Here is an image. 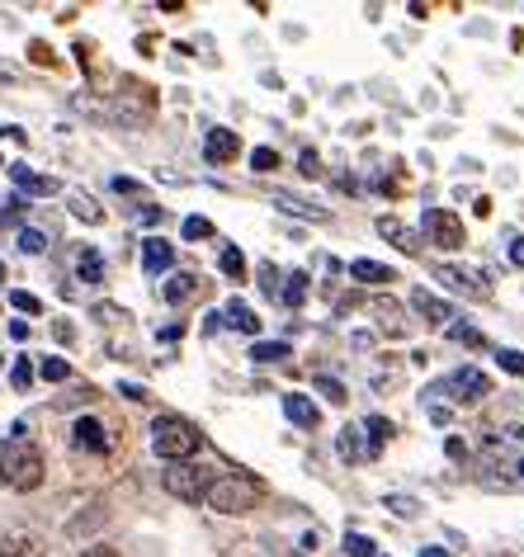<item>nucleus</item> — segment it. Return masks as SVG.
I'll return each mask as SVG.
<instances>
[{"instance_id": "f257e3e1", "label": "nucleus", "mask_w": 524, "mask_h": 557, "mask_svg": "<svg viewBox=\"0 0 524 557\" xmlns=\"http://www.w3.org/2000/svg\"><path fill=\"white\" fill-rule=\"evenodd\" d=\"M0 482H5L10 492H34V486L43 482V454H38V444L10 440L5 449H0Z\"/></svg>"}, {"instance_id": "f03ea898", "label": "nucleus", "mask_w": 524, "mask_h": 557, "mask_svg": "<svg viewBox=\"0 0 524 557\" xmlns=\"http://www.w3.org/2000/svg\"><path fill=\"white\" fill-rule=\"evenodd\" d=\"M199 444H203V435L185 421V416H161V421L151 425V449H157L161 458H171V463H185V458H195Z\"/></svg>"}, {"instance_id": "7ed1b4c3", "label": "nucleus", "mask_w": 524, "mask_h": 557, "mask_svg": "<svg viewBox=\"0 0 524 557\" xmlns=\"http://www.w3.org/2000/svg\"><path fill=\"white\" fill-rule=\"evenodd\" d=\"M209 506L217 515H246V510H255V500H260V482L251 478H213L209 486Z\"/></svg>"}, {"instance_id": "20e7f679", "label": "nucleus", "mask_w": 524, "mask_h": 557, "mask_svg": "<svg viewBox=\"0 0 524 557\" xmlns=\"http://www.w3.org/2000/svg\"><path fill=\"white\" fill-rule=\"evenodd\" d=\"M209 486H213V472H209V468L175 463L171 472H165V492H171V496H180V500H189V506L209 496Z\"/></svg>"}, {"instance_id": "39448f33", "label": "nucleus", "mask_w": 524, "mask_h": 557, "mask_svg": "<svg viewBox=\"0 0 524 557\" xmlns=\"http://www.w3.org/2000/svg\"><path fill=\"white\" fill-rule=\"evenodd\" d=\"M435 278L449 288V294H463V298H477V302H482V298H491V288L482 284L477 274L459 270V264H435Z\"/></svg>"}, {"instance_id": "423d86ee", "label": "nucleus", "mask_w": 524, "mask_h": 557, "mask_svg": "<svg viewBox=\"0 0 524 557\" xmlns=\"http://www.w3.org/2000/svg\"><path fill=\"white\" fill-rule=\"evenodd\" d=\"M425 236H431L435 246H463L459 213H449V208H431V213H425Z\"/></svg>"}, {"instance_id": "0eeeda50", "label": "nucleus", "mask_w": 524, "mask_h": 557, "mask_svg": "<svg viewBox=\"0 0 524 557\" xmlns=\"http://www.w3.org/2000/svg\"><path fill=\"white\" fill-rule=\"evenodd\" d=\"M487 387H491V383H487V373L459 369L449 383H439V387H435V397H439V393H453V401H477V397H487Z\"/></svg>"}, {"instance_id": "6e6552de", "label": "nucleus", "mask_w": 524, "mask_h": 557, "mask_svg": "<svg viewBox=\"0 0 524 557\" xmlns=\"http://www.w3.org/2000/svg\"><path fill=\"white\" fill-rule=\"evenodd\" d=\"M237 151H241V143H237V133H227V128H213L209 143H203V157H209L213 165L237 161Z\"/></svg>"}, {"instance_id": "1a4fd4ad", "label": "nucleus", "mask_w": 524, "mask_h": 557, "mask_svg": "<svg viewBox=\"0 0 524 557\" xmlns=\"http://www.w3.org/2000/svg\"><path fill=\"white\" fill-rule=\"evenodd\" d=\"M171 260H175V246H171V242H161V236L142 242V270H147V274L171 270Z\"/></svg>"}, {"instance_id": "9d476101", "label": "nucleus", "mask_w": 524, "mask_h": 557, "mask_svg": "<svg viewBox=\"0 0 524 557\" xmlns=\"http://www.w3.org/2000/svg\"><path fill=\"white\" fill-rule=\"evenodd\" d=\"M378 232L388 236V242H397V250H407V256H416L421 250V236L407 227V222H397V218H378Z\"/></svg>"}, {"instance_id": "9b49d317", "label": "nucleus", "mask_w": 524, "mask_h": 557, "mask_svg": "<svg viewBox=\"0 0 524 557\" xmlns=\"http://www.w3.org/2000/svg\"><path fill=\"white\" fill-rule=\"evenodd\" d=\"M284 411H288V421L302 425V430H316V421H322V411H316L302 393H288V397H284Z\"/></svg>"}, {"instance_id": "f8f14e48", "label": "nucleus", "mask_w": 524, "mask_h": 557, "mask_svg": "<svg viewBox=\"0 0 524 557\" xmlns=\"http://www.w3.org/2000/svg\"><path fill=\"white\" fill-rule=\"evenodd\" d=\"M76 444H80V449H90V454H104V449H109L104 425L90 421V416H80V421H76Z\"/></svg>"}, {"instance_id": "ddd939ff", "label": "nucleus", "mask_w": 524, "mask_h": 557, "mask_svg": "<svg viewBox=\"0 0 524 557\" xmlns=\"http://www.w3.org/2000/svg\"><path fill=\"white\" fill-rule=\"evenodd\" d=\"M374 317H378V326L388 331V336H402L407 322H402V308H397L392 298H374Z\"/></svg>"}, {"instance_id": "4468645a", "label": "nucleus", "mask_w": 524, "mask_h": 557, "mask_svg": "<svg viewBox=\"0 0 524 557\" xmlns=\"http://www.w3.org/2000/svg\"><path fill=\"white\" fill-rule=\"evenodd\" d=\"M0 557H43V543L29 534H5L0 539Z\"/></svg>"}, {"instance_id": "2eb2a0df", "label": "nucleus", "mask_w": 524, "mask_h": 557, "mask_svg": "<svg viewBox=\"0 0 524 557\" xmlns=\"http://www.w3.org/2000/svg\"><path fill=\"white\" fill-rule=\"evenodd\" d=\"M411 308H416V312H421V317H425V322H431V326L449 322V302H439L435 294H425V288H421L416 298H411Z\"/></svg>"}, {"instance_id": "dca6fc26", "label": "nucleus", "mask_w": 524, "mask_h": 557, "mask_svg": "<svg viewBox=\"0 0 524 557\" xmlns=\"http://www.w3.org/2000/svg\"><path fill=\"white\" fill-rule=\"evenodd\" d=\"M350 274L360 278V284H397V274L388 270V264H374V260H354Z\"/></svg>"}, {"instance_id": "f3484780", "label": "nucleus", "mask_w": 524, "mask_h": 557, "mask_svg": "<svg viewBox=\"0 0 524 557\" xmlns=\"http://www.w3.org/2000/svg\"><path fill=\"white\" fill-rule=\"evenodd\" d=\"M10 175H15V185H20L24 194H58V180H43V175H34L29 165H15V171H10Z\"/></svg>"}, {"instance_id": "a211bd4d", "label": "nucleus", "mask_w": 524, "mask_h": 557, "mask_svg": "<svg viewBox=\"0 0 524 557\" xmlns=\"http://www.w3.org/2000/svg\"><path fill=\"white\" fill-rule=\"evenodd\" d=\"M227 326H237V331H246V336H255V331H260V317L246 308V302L232 298V302H227Z\"/></svg>"}, {"instance_id": "6ab92c4d", "label": "nucleus", "mask_w": 524, "mask_h": 557, "mask_svg": "<svg viewBox=\"0 0 524 557\" xmlns=\"http://www.w3.org/2000/svg\"><path fill=\"white\" fill-rule=\"evenodd\" d=\"M76 270H80V278H86V284H100V278H104V260H100V250H95V246L80 250V256H76Z\"/></svg>"}, {"instance_id": "aec40b11", "label": "nucleus", "mask_w": 524, "mask_h": 557, "mask_svg": "<svg viewBox=\"0 0 524 557\" xmlns=\"http://www.w3.org/2000/svg\"><path fill=\"white\" fill-rule=\"evenodd\" d=\"M195 288H199V278H195V274H175L171 284H165V302H185V298H195Z\"/></svg>"}, {"instance_id": "412c9836", "label": "nucleus", "mask_w": 524, "mask_h": 557, "mask_svg": "<svg viewBox=\"0 0 524 557\" xmlns=\"http://www.w3.org/2000/svg\"><path fill=\"white\" fill-rule=\"evenodd\" d=\"M340 458H350V463H360V458H369L364 440H360V430H350V425L340 430Z\"/></svg>"}, {"instance_id": "4be33fe9", "label": "nucleus", "mask_w": 524, "mask_h": 557, "mask_svg": "<svg viewBox=\"0 0 524 557\" xmlns=\"http://www.w3.org/2000/svg\"><path fill=\"white\" fill-rule=\"evenodd\" d=\"M364 430H369V454H374V449H383V444L392 440V421H383V416H369V421H364Z\"/></svg>"}, {"instance_id": "5701e85b", "label": "nucleus", "mask_w": 524, "mask_h": 557, "mask_svg": "<svg viewBox=\"0 0 524 557\" xmlns=\"http://www.w3.org/2000/svg\"><path fill=\"white\" fill-rule=\"evenodd\" d=\"M279 294H284V302H288V308H298V302L308 298V274H288V284L279 288Z\"/></svg>"}, {"instance_id": "b1692460", "label": "nucleus", "mask_w": 524, "mask_h": 557, "mask_svg": "<svg viewBox=\"0 0 524 557\" xmlns=\"http://www.w3.org/2000/svg\"><path fill=\"white\" fill-rule=\"evenodd\" d=\"M251 359H260V364H279V359H288V345L284 341H265V345H255V350H251Z\"/></svg>"}, {"instance_id": "393cba45", "label": "nucleus", "mask_w": 524, "mask_h": 557, "mask_svg": "<svg viewBox=\"0 0 524 557\" xmlns=\"http://www.w3.org/2000/svg\"><path fill=\"white\" fill-rule=\"evenodd\" d=\"M20 250H24V256H43V250H48V236L34 232V227H24V232H20Z\"/></svg>"}, {"instance_id": "a878e982", "label": "nucleus", "mask_w": 524, "mask_h": 557, "mask_svg": "<svg viewBox=\"0 0 524 557\" xmlns=\"http://www.w3.org/2000/svg\"><path fill=\"white\" fill-rule=\"evenodd\" d=\"M388 510L397 515V520H416V515H421V500H411V496H388Z\"/></svg>"}, {"instance_id": "bb28decb", "label": "nucleus", "mask_w": 524, "mask_h": 557, "mask_svg": "<svg viewBox=\"0 0 524 557\" xmlns=\"http://www.w3.org/2000/svg\"><path fill=\"white\" fill-rule=\"evenodd\" d=\"M203 236H213V222L209 218H185V242H203Z\"/></svg>"}, {"instance_id": "cd10ccee", "label": "nucleus", "mask_w": 524, "mask_h": 557, "mask_svg": "<svg viewBox=\"0 0 524 557\" xmlns=\"http://www.w3.org/2000/svg\"><path fill=\"white\" fill-rule=\"evenodd\" d=\"M345 553H350V557H374V539H364V534H345Z\"/></svg>"}, {"instance_id": "c85d7f7f", "label": "nucleus", "mask_w": 524, "mask_h": 557, "mask_svg": "<svg viewBox=\"0 0 524 557\" xmlns=\"http://www.w3.org/2000/svg\"><path fill=\"white\" fill-rule=\"evenodd\" d=\"M251 165H255L260 175H270L274 165H279V157H274V147H255V151H251Z\"/></svg>"}, {"instance_id": "c756f323", "label": "nucleus", "mask_w": 524, "mask_h": 557, "mask_svg": "<svg viewBox=\"0 0 524 557\" xmlns=\"http://www.w3.org/2000/svg\"><path fill=\"white\" fill-rule=\"evenodd\" d=\"M223 274H227V278H241V274H246L241 250H223Z\"/></svg>"}, {"instance_id": "7c9ffc66", "label": "nucleus", "mask_w": 524, "mask_h": 557, "mask_svg": "<svg viewBox=\"0 0 524 557\" xmlns=\"http://www.w3.org/2000/svg\"><path fill=\"white\" fill-rule=\"evenodd\" d=\"M38 373H43L48 383H62L72 369H66V359H43V369H38Z\"/></svg>"}, {"instance_id": "2f4dec72", "label": "nucleus", "mask_w": 524, "mask_h": 557, "mask_svg": "<svg viewBox=\"0 0 524 557\" xmlns=\"http://www.w3.org/2000/svg\"><path fill=\"white\" fill-rule=\"evenodd\" d=\"M10 302H15L20 312H43V302H38L34 294H24V288H15V294H10Z\"/></svg>"}, {"instance_id": "473e14b6", "label": "nucleus", "mask_w": 524, "mask_h": 557, "mask_svg": "<svg viewBox=\"0 0 524 557\" xmlns=\"http://www.w3.org/2000/svg\"><path fill=\"white\" fill-rule=\"evenodd\" d=\"M10 379H15V387L24 393V387L34 383V364H29V359H20V364H15V373H10Z\"/></svg>"}, {"instance_id": "72a5a7b5", "label": "nucleus", "mask_w": 524, "mask_h": 557, "mask_svg": "<svg viewBox=\"0 0 524 557\" xmlns=\"http://www.w3.org/2000/svg\"><path fill=\"white\" fill-rule=\"evenodd\" d=\"M496 359H501V369H506V373H524V355H520V350H501Z\"/></svg>"}, {"instance_id": "f704fd0d", "label": "nucleus", "mask_w": 524, "mask_h": 557, "mask_svg": "<svg viewBox=\"0 0 524 557\" xmlns=\"http://www.w3.org/2000/svg\"><path fill=\"white\" fill-rule=\"evenodd\" d=\"M72 208H76V218H86V222H100V208H95L90 199H80V194L72 199Z\"/></svg>"}, {"instance_id": "c9c22d12", "label": "nucleus", "mask_w": 524, "mask_h": 557, "mask_svg": "<svg viewBox=\"0 0 524 557\" xmlns=\"http://www.w3.org/2000/svg\"><path fill=\"white\" fill-rule=\"evenodd\" d=\"M449 341H459V345H482V336L473 326H449Z\"/></svg>"}, {"instance_id": "e433bc0d", "label": "nucleus", "mask_w": 524, "mask_h": 557, "mask_svg": "<svg viewBox=\"0 0 524 557\" xmlns=\"http://www.w3.org/2000/svg\"><path fill=\"white\" fill-rule=\"evenodd\" d=\"M260 284H265V294H279V270H274V264H260Z\"/></svg>"}, {"instance_id": "4c0bfd02", "label": "nucleus", "mask_w": 524, "mask_h": 557, "mask_svg": "<svg viewBox=\"0 0 524 557\" xmlns=\"http://www.w3.org/2000/svg\"><path fill=\"white\" fill-rule=\"evenodd\" d=\"M316 387H322V393H326L330 401H345V387H340L336 379H316Z\"/></svg>"}, {"instance_id": "58836bf2", "label": "nucleus", "mask_w": 524, "mask_h": 557, "mask_svg": "<svg viewBox=\"0 0 524 557\" xmlns=\"http://www.w3.org/2000/svg\"><path fill=\"white\" fill-rule=\"evenodd\" d=\"M20 213H24V199H10L5 213H0V222H20Z\"/></svg>"}, {"instance_id": "ea45409f", "label": "nucleus", "mask_w": 524, "mask_h": 557, "mask_svg": "<svg viewBox=\"0 0 524 557\" xmlns=\"http://www.w3.org/2000/svg\"><path fill=\"white\" fill-rule=\"evenodd\" d=\"M510 260L524 264V236H515V242H510Z\"/></svg>"}, {"instance_id": "a19ab883", "label": "nucleus", "mask_w": 524, "mask_h": 557, "mask_svg": "<svg viewBox=\"0 0 524 557\" xmlns=\"http://www.w3.org/2000/svg\"><path fill=\"white\" fill-rule=\"evenodd\" d=\"M302 175H316V151H302Z\"/></svg>"}, {"instance_id": "79ce46f5", "label": "nucleus", "mask_w": 524, "mask_h": 557, "mask_svg": "<svg viewBox=\"0 0 524 557\" xmlns=\"http://www.w3.org/2000/svg\"><path fill=\"white\" fill-rule=\"evenodd\" d=\"M123 397H133V401H147V393L137 383H123Z\"/></svg>"}, {"instance_id": "37998d69", "label": "nucleus", "mask_w": 524, "mask_h": 557, "mask_svg": "<svg viewBox=\"0 0 524 557\" xmlns=\"http://www.w3.org/2000/svg\"><path fill=\"white\" fill-rule=\"evenodd\" d=\"M445 449H449V458H467V449H463V440H449V444H445Z\"/></svg>"}, {"instance_id": "c03bdc74", "label": "nucleus", "mask_w": 524, "mask_h": 557, "mask_svg": "<svg viewBox=\"0 0 524 557\" xmlns=\"http://www.w3.org/2000/svg\"><path fill=\"white\" fill-rule=\"evenodd\" d=\"M80 557H118V553H114V548H86Z\"/></svg>"}, {"instance_id": "a18cd8bd", "label": "nucleus", "mask_w": 524, "mask_h": 557, "mask_svg": "<svg viewBox=\"0 0 524 557\" xmlns=\"http://www.w3.org/2000/svg\"><path fill=\"white\" fill-rule=\"evenodd\" d=\"M421 557H453L449 548H421Z\"/></svg>"}, {"instance_id": "49530a36", "label": "nucleus", "mask_w": 524, "mask_h": 557, "mask_svg": "<svg viewBox=\"0 0 524 557\" xmlns=\"http://www.w3.org/2000/svg\"><path fill=\"white\" fill-rule=\"evenodd\" d=\"M0 278H5V264H0Z\"/></svg>"}, {"instance_id": "de8ad7c7", "label": "nucleus", "mask_w": 524, "mask_h": 557, "mask_svg": "<svg viewBox=\"0 0 524 557\" xmlns=\"http://www.w3.org/2000/svg\"><path fill=\"white\" fill-rule=\"evenodd\" d=\"M515 435H520V440H524V430H515Z\"/></svg>"}, {"instance_id": "09e8293b", "label": "nucleus", "mask_w": 524, "mask_h": 557, "mask_svg": "<svg viewBox=\"0 0 524 557\" xmlns=\"http://www.w3.org/2000/svg\"><path fill=\"white\" fill-rule=\"evenodd\" d=\"M520 478H524V463H520Z\"/></svg>"}, {"instance_id": "8fccbe9b", "label": "nucleus", "mask_w": 524, "mask_h": 557, "mask_svg": "<svg viewBox=\"0 0 524 557\" xmlns=\"http://www.w3.org/2000/svg\"><path fill=\"white\" fill-rule=\"evenodd\" d=\"M0 364H5V359H0Z\"/></svg>"}]
</instances>
